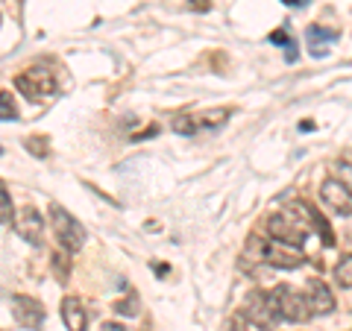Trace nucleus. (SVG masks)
<instances>
[{
    "instance_id": "nucleus-4",
    "label": "nucleus",
    "mask_w": 352,
    "mask_h": 331,
    "mask_svg": "<svg viewBox=\"0 0 352 331\" xmlns=\"http://www.w3.org/2000/svg\"><path fill=\"white\" fill-rule=\"evenodd\" d=\"M50 223L56 231V240L65 252H80L85 244V226L76 220L68 208L62 205H50Z\"/></svg>"
},
{
    "instance_id": "nucleus-9",
    "label": "nucleus",
    "mask_w": 352,
    "mask_h": 331,
    "mask_svg": "<svg viewBox=\"0 0 352 331\" xmlns=\"http://www.w3.org/2000/svg\"><path fill=\"white\" fill-rule=\"evenodd\" d=\"M12 317L18 319V326L24 328H38L44 323V308L32 296H15L12 299Z\"/></svg>"
},
{
    "instance_id": "nucleus-19",
    "label": "nucleus",
    "mask_w": 352,
    "mask_h": 331,
    "mask_svg": "<svg viewBox=\"0 0 352 331\" xmlns=\"http://www.w3.org/2000/svg\"><path fill=\"white\" fill-rule=\"evenodd\" d=\"M338 176H335V179H340V182H344L346 187H349V191H352V164H346V161H338Z\"/></svg>"
},
{
    "instance_id": "nucleus-12",
    "label": "nucleus",
    "mask_w": 352,
    "mask_h": 331,
    "mask_svg": "<svg viewBox=\"0 0 352 331\" xmlns=\"http://www.w3.org/2000/svg\"><path fill=\"white\" fill-rule=\"evenodd\" d=\"M15 217V205H12V196H9L6 185L0 182V223H12Z\"/></svg>"
},
{
    "instance_id": "nucleus-16",
    "label": "nucleus",
    "mask_w": 352,
    "mask_h": 331,
    "mask_svg": "<svg viewBox=\"0 0 352 331\" xmlns=\"http://www.w3.org/2000/svg\"><path fill=\"white\" fill-rule=\"evenodd\" d=\"M332 41V38H338V30H323V27H311L308 30V41L311 44H317V47H320V41ZM317 47H311V53L317 50Z\"/></svg>"
},
{
    "instance_id": "nucleus-17",
    "label": "nucleus",
    "mask_w": 352,
    "mask_h": 331,
    "mask_svg": "<svg viewBox=\"0 0 352 331\" xmlns=\"http://www.w3.org/2000/svg\"><path fill=\"white\" fill-rule=\"evenodd\" d=\"M229 112H208V115H197V120H200V126H217L223 124Z\"/></svg>"
},
{
    "instance_id": "nucleus-21",
    "label": "nucleus",
    "mask_w": 352,
    "mask_h": 331,
    "mask_svg": "<svg viewBox=\"0 0 352 331\" xmlns=\"http://www.w3.org/2000/svg\"><path fill=\"white\" fill-rule=\"evenodd\" d=\"M118 314H129V317H135V314H138V308L132 305V302H118Z\"/></svg>"
},
{
    "instance_id": "nucleus-20",
    "label": "nucleus",
    "mask_w": 352,
    "mask_h": 331,
    "mask_svg": "<svg viewBox=\"0 0 352 331\" xmlns=\"http://www.w3.org/2000/svg\"><path fill=\"white\" fill-rule=\"evenodd\" d=\"M270 41H273V44H285V47H294V41L288 38V32H285V30L270 32Z\"/></svg>"
},
{
    "instance_id": "nucleus-11",
    "label": "nucleus",
    "mask_w": 352,
    "mask_h": 331,
    "mask_svg": "<svg viewBox=\"0 0 352 331\" xmlns=\"http://www.w3.org/2000/svg\"><path fill=\"white\" fill-rule=\"evenodd\" d=\"M62 319H65V328L68 331H88V314L76 296H68V299L62 302Z\"/></svg>"
},
{
    "instance_id": "nucleus-3",
    "label": "nucleus",
    "mask_w": 352,
    "mask_h": 331,
    "mask_svg": "<svg viewBox=\"0 0 352 331\" xmlns=\"http://www.w3.org/2000/svg\"><path fill=\"white\" fill-rule=\"evenodd\" d=\"M15 88L24 97H30V100H47V97L56 94L59 80H56V73H53L50 68H44V65H32V68L18 73Z\"/></svg>"
},
{
    "instance_id": "nucleus-10",
    "label": "nucleus",
    "mask_w": 352,
    "mask_h": 331,
    "mask_svg": "<svg viewBox=\"0 0 352 331\" xmlns=\"http://www.w3.org/2000/svg\"><path fill=\"white\" fill-rule=\"evenodd\" d=\"M12 226H15V231L24 240H30V244H38L41 240V229H44V220H41V214L36 212V208H21V212H15V217H12Z\"/></svg>"
},
{
    "instance_id": "nucleus-2",
    "label": "nucleus",
    "mask_w": 352,
    "mask_h": 331,
    "mask_svg": "<svg viewBox=\"0 0 352 331\" xmlns=\"http://www.w3.org/2000/svg\"><path fill=\"white\" fill-rule=\"evenodd\" d=\"M250 252H258V258L270 267H279V270H296L305 264V252L302 247L288 244V240H279V238H256L252 244L247 247Z\"/></svg>"
},
{
    "instance_id": "nucleus-7",
    "label": "nucleus",
    "mask_w": 352,
    "mask_h": 331,
    "mask_svg": "<svg viewBox=\"0 0 352 331\" xmlns=\"http://www.w3.org/2000/svg\"><path fill=\"white\" fill-rule=\"evenodd\" d=\"M320 200L332 208L335 214L352 217V191L340 179H335V176H329V179L320 185Z\"/></svg>"
},
{
    "instance_id": "nucleus-22",
    "label": "nucleus",
    "mask_w": 352,
    "mask_h": 331,
    "mask_svg": "<svg viewBox=\"0 0 352 331\" xmlns=\"http://www.w3.org/2000/svg\"><path fill=\"white\" fill-rule=\"evenodd\" d=\"M100 331H129V328H124V326H118V323H106Z\"/></svg>"
},
{
    "instance_id": "nucleus-5",
    "label": "nucleus",
    "mask_w": 352,
    "mask_h": 331,
    "mask_svg": "<svg viewBox=\"0 0 352 331\" xmlns=\"http://www.w3.org/2000/svg\"><path fill=\"white\" fill-rule=\"evenodd\" d=\"M244 319L256 328H273L279 323V311H276V299H273V290H252L244 299Z\"/></svg>"
},
{
    "instance_id": "nucleus-1",
    "label": "nucleus",
    "mask_w": 352,
    "mask_h": 331,
    "mask_svg": "<svg viewBox=\"0 0 352 331\" xmlns=\"http://www.w3.org/2000/svg\"><path fill=\"white\" fill-rule=\"evenodd\" d=\"M267 229H270V238H279V240H288V244L302 247L308 231L314 229V212L305 203H294V205L273 214L267 220Z\"/></svg>"
},
{
    "instance_id": "nucleus-8",
    "label": "nucleus",
    "mask_w": 352,
    "mask_h": 331,
    "mask_svg": "<svg viewBox=\"0 0 352 331\" xmlns=\"http://www.w3.org/2000/svg\"><path fill=\"white\" fill-rule=\"evenodd\" d=\"M302 296H305V305H308V311H311V317H326L335 311V296L326 288V282H320V279L308 282Z\"/></svg>"
},
{
    "instance_id": "nucleus-6",
    "label": "nucleus",
    "mask_w": 352,
    "mask_h": 331,
    "mask_svg": "<svg viewBox=\"0 0 352 331\" xmlns=\"http://www.w3.org/2000/svg\"><path fill=\"white\" fill-rule=\"evenodd\" d=\"M273 299H276V311H279V319H288V323H305L311 311L305 305V296L300 290L288 288V284H279L273 290Z\"/></svg>"
},
{
    "instance_id": "nucleus-15",
    "label": "nucleus",
    "mask_w": 352,
    "mask_h": 331,
    "mask_svg": "<svg viewBox=\"0 0 352 331\" xmlns=\"http://www.w3.org/2000/svg\"><path fill=\"white\" fill-rule=\"evenodd\" d=\"M18 117V106L9 91H0V120H15Z\"/></svg>"
},
{
    "instance_id": "nucleus-13",
    "label": "nucleus",
    "mask_w": 352,
    "mask_h": 331,
    "mask_svg": "<svg viewBox=\"0 0 352 331\" xmlns=\"http://www.w3.org/2000/svg\"><path fill=\"white\" fill-rule=\"evenodd\" d=\"M200 129V120L194 115H179L173 117V132H179V135H194V132Z\"/></svg>"
},
{
    "instance_id": "nucleus-18",
    "label": "nucleus",
    "mask_w": 352,
    "mask_h": 331,
    "mask_svg": "<svg viewBox=\"0 0 352 331\" xmlns=\"http://www.w3.org/2000/svg\"><path fill=\"white\" fill-rule=\"evenodd\" d=\"M247 328H250V323L244 319V314H235L223 323V331H247Z\"/></svg>"
},
{
    "instance_id": "nucleus-14",
    "label": "nucleus",
    "mask_w": 352,
    "mask_h": 331,
    "mask_svg": "<svg viewBox=\"0 0 352 331\" xmlns=\"http://www.w3.org/2000/svg\"><path fill=\"white\" fill-rule=\"evenodd\" d=\"M335 279H338L340 288H352V255H346V258H340V261H338Z\"/></svg>"
},
{
    "instance_id": "nucleus-23",
    "label": "nucleus",
    "mask_w": 352,
    "mask_h": 331,
    "mask_svg": "<svg viewBox=\"0 0 352 331\" xmlns=\"http://www.w3.org/2000/svg\"><path fill=\"white\" fill-rule=\"evenodd\" d=\"M282 3H285V6H305L308 0H282Z\"/></svg>"
}]
</instances>
